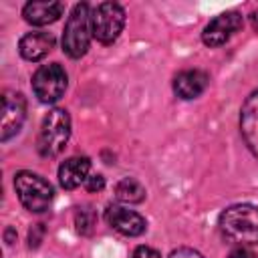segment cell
<instances>
[{"instance_id": "1", "label": "cell", "mask_w": 258, "mask_h": 258, "mask_svg": "<svg viewBox=\"0 0 258 258\" xmlns=\"http://www.w3.org/2000/svg\"><path fill=\"white\" fill-rule=\"evenodd\" d=\"M220 230L240 246L258 244V208L252 204L230 206L220 216Z\"/></svg>"}, {"instance_id": "2", "label": "cell", "mask_w": 258, "mask_h": 258, "mask_svg": "<svg viewBox=\"0 0 258 258\" xmlns=\"http://www.w3.org/2000/svg\"><path fill=\"white\" fill-rule=\"evenodd\" d=\"M71 137V117L64 109H52L42 119L40 133H38V153L42 157H56Z\"/></svg>"}, {"instance_id": "3", "label": "cell", "mask_w": 258, "mask_h": 258, "mask_svg": "<svg viewBox=\"0 0 258 258\" xmlns=\"http://www.w3.org/2000/svg\"><path fill=\"white\" fill-rule=\"evenodd\" d=\"M91 36H93V30H91L89 4L81 2L71 10V16L67 20L64 34H62V50L71 58H81L89 48Z\"/></svg>"}, {"instance_id": "4", "label": "cell", "mask_w": 258, "mask_h": 258, "mask_svg": "<svg viewBox=\"0 0 258 258\" xmlns=\"http://www.w3.org/2000/svg\"><path fill=\"white\" fill-rule=\"evenodd\" d=\"M14 187H16L20 204L28 212L40 214V212L48 210L54 191H52V185L44 177H40L32 171H18L14 175Z\"/></svg>"}, {"instance_id": "5", "label": "cell", "mask_w": 258, "mask_h": 258, "mask_svg": "<svg viewBox=\"0 0 258 258\" xmlns=\"http://www.w3.org/2000/svg\"><path fill=\"white\" fill-rule=\"evenodd\" d=\"M123 26H125V10L115 2H101L91 14L93 36L103 44L115 42Z\"/></svg>"}, {"instance_id": "6", "label": "cell", "mask_w": 258, "mask_h": 258, "mask_svg": "<svg viewBox=\"0 0 258 258\" xmlns=\"http://www.w3.org/2000/svg\"><path fill=\"white\" fill-rule=\"evenodd\" d=\"M32 91L40 103H54L67 91V73L58 62L42 64L32 75Z\"/></svg>"}, {"instance_id": "7", "label": "cell", "mask_w": 258, "mask_h": 258, "mask_svg": "<svg viewBox=\"0 0 258 258\" xmlns=\"http://www.w3.org/2000/svg\"><path fill=\"white\" fill-rule=\"evenodd\" d=\"M244 20H242V14L236 12V10H230V12H224V14H218L214 20L208 22V26L204 28L202 32V40L206 46H222L224 42H228L240 28H242Z\"/></svg>"}, {"instance_id": "8", "label": "cell", "mask_w": 258, "mask_h": 258, "mask_svg": "<svg viewBox=\"0 0 258 258\" xmlns=\"http://www.w3.org/2000/svg\"><path fill=\"white\" fill-rule=\"evenodd\" d=\"M26 117V101L20 93L6 91L2 97V123H0V139L8 141L16 135Z\"/></svg>"}, {"instance_id": "9", "label": "cell", "mask_w": 258, "mask_h": 258, "mask_svg": "<svg viewBox=\"0 0 258 258\" xmlns=\"http://www.w3.org/2000/svg\"><path fill=\"white\" fill-rule=\"evenodd\" d=\"M105 220L113 230L121 232L123 236H141L147 228V222L141 214L123 206H109L105 212Z\"/></svg>"}, {"instance_id": "10", "label": "cell", "mask_w": 258, "mask_h": 258, "mask_svg": "<svg viewBox=\"0 0 258 258\" xmlns=\"http://www.w3.org/2000/svg\"><path fill=\"white\" fill-rule=\"evenodd\" d=\"M240 131L248 149L258 157V91H254L242 105Z\"/></svg>"}, {"instance_id": "11", "label": "cell", "mask_w": 258, "mask_h": 258, "mask_svg": "<svg viewBox=\"0 0 258 258\" xmlns=\"http://www.w3.org/2000/svg\"><path fill=\"white\" fill-rule=\"evenodd\" d=\"M52 48H54V36L50 32H42V30L28 32L18 42V50H20L22 58L32 60V62L44 58Z\"/></svg>"}, {"instance_id": "12", "label": "cell", "mask_w": 258, "mask_h": 258, "mask_svg": "<svg viewBox=\"0 0 258 258\" xmlns=\"http://www.w3.org/2000/svg\"><path fill=\"white\" fill-rule=\"evenodd\" d=\"M62 10H64V6L56 0H32L22 8V16L28 24L44 26V24L58 20Z\"/></svg>"}, {"instance_id": "13", "label": "cell", "mask_w": 258, "mask_h": 258, "mask_svg": "<svg viewBox=\"0 0 258 258\" xmlns=\"http://www.w3.org/2000/svg\"><path fill=\"white\" fill-rule=\"evenodd\" d=\"M208 87V75L204 71L198 69H189V71H181L175 79H173V91L179 99H196L200 97Z\"/></svg>"}, {"instance_id": "14", "label": "cell", "mask_w": 258, "mask_h": 258, "mask_svg": "<svg viewBox=\"0 0 258 258\" xmlns=\"http://www.w3.org/2000/svg\"><path fill=\"white\" fill-rule=\"evenodd\" d=\"M91 171L89 157H69L58 167V181L64 189H75L87 181Z\"/></svg>"}, {"instance_id": "15", "label": "cell", "mask_w": 258, "mask_h": 258, "mask_svg": "<svg viewBox=\"0 0 258 258\" xmlns=\"http://www.w3.org/2000/svg\"><path fill=\"white\" fill-rule=\"evenodd\" d=\"M115 196L119 202L125 204H139L145 200V187L135 177H123L115 185Z\"/></svg>"}, {"instance_id": "16", "label": "cell", "mask_w": 258, "mask_h": 258, "mask_svg": "<svg viewBox=\"0 0 258 258\" xmlns=\"http://www.w3.org/2000/svg\"><path fill=\"white\" fill-rule=\"evenodd\" d=\"M95 224H97V218H95V212L91 208H81L77 212V230L81 234H91Z\"/></svg>"}, {"instance_id": "17", "label": "cell", "mask_w": 258, "mask_h": 258, "mask_svg": "<svg viewBox=\"0 0 258 258\" xmlns=\"http://www.w3.org/2000/svg\"><path fill=\"white\" fill-rule=\"evenodd\" d=\"M85 187H87L89 191H101V189L105 187V177H103L101 173H93V175L87 177Z\"/></svg>"}, {"instance_id": "18", "label": "cell", "mask_w": 258, "mask_h": 258, "mask_svg": "<svg viewBox=\"0 0 258 258\" xmlns=\"http://www.w3.org/2000/svg\"><path fill=\"white\" fill-rule=\"evenodd\" d=\"M42 234H44L42 224H34V226L30 228V234H28V246H30V248H36V246L40 244V240H42Z\"/></svg>"}, {"instance_id": "19", "label": "cell", "mask_w": 258, "mask_h": 258, "mask_svg": "<svg viewBox=\"0 0 258 258\" xmlns=\"http://www.w3.org/2000/svg\"><path fill=\"white\" fill-rule=\"evenodd\" d=\"M131 258H161V256H159L157 250H153L149 246H139V248H135Z\"/></svg>"}, {"instance_id": "20", "label": "cell", "mask_w": 258, "mask_h": 258, "mask_svg": "<svg viewBox=\"0 0 258 258\" xmlns=\"http://www.w3.org/2000/svg\"><path fill=\"white\" fill-rule=\"evenodd\" d=\"M169 258H204L198 250H191V248H177L169 254Z\"/></svg>"}, {"instance_id": "21", "label": "cell", "mask_w": 258, "mask_h": 258, "mask_svg": "<svg viewBox=\"0 0 258 258\" xmlns=\"http://www.w3.org/2000/svg\"><path fill=\"white\" fill-rule=\"evenodd\" d=\"M228 258H256V254L246 246H238L228 254Z\"/></svg>"}, {"instance_id": "22", "label": "cell", "mask_w": 258, "mask_h": 258, "mask_svg": "<svg viewBox=\"0 0 258 258\" xmlns=\"http://www.w3.org/2000/svg\"><path fill=\"white\" fill-rule=\"evenodd\" d=\"M250 18H252V26H254V30H258V12H254Z\"/></svg>"}, {"instance_id": "23", "label": "cell", "mask_w": 258, "mask_h": 258, "mask_svg": "<svg viewBox=\"0 0 258 258\" xmlns=\"http://www.w3.org/2000/svg\"><path fill=\"white\" fill-rule=\"evenodd\" d=\"M6 242H8V244H12V228H8V230H6Z\"/></svg>"}]
</instances>
